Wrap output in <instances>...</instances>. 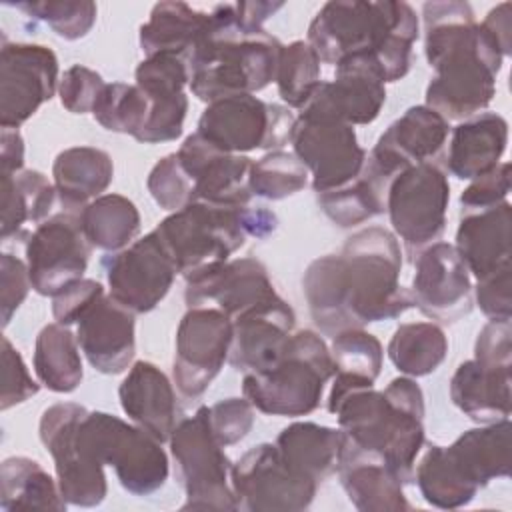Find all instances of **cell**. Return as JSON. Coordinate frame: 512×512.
Segmentation results:
<instances>
[{"instance_id":"cell-26","label":"cell","mask_w":512,"mask_h":512,"mask_svg":"<svg viewBox=\"0 0 512 512\" xmlns=\"http://www.w3.org/2000/svg\"><path fill=\"white\" fill-rule=\"evenodd\" d=\"M118 398L132 424L152 434L162 444L170 440L182 410L170 378L152 362L138 360L120 382Z\"/></svg>"},{"instance_id":"cell-33","label":"cell","mask_w":512,"mask_h":512,"mask_svg":"<svg viewBox=\"0 0 512 512\" xmlns=\"http://www.w3.org/2000/svg\"><path fill=\"white\" fill-rule=\"evenodd\" d=\"M344 434L316 422H292L276 436V448L298 474L322 482L338 468Z\"/></svg>"},{"instance_id":"cell-14","label":"cell","mask_w":512,"mask_h":512,"mask_svg":"<svg viewBox=\"0 0 512 512\" xmlns=\"http://www.w3.org/2000/svg\"><path fill=\"white\" fill-rule=\"evenodd\" d=\"M232 320L218 308L192 306L176 328L172 378L184 398H200L228 362Z\"/></svg>"},{"instance_id":"cell-39","label":"cell","mask_w":512,"mask_h":512,"mask_svg":"<svg viewBox=\"0 0 512 512\" xmlns=\"http://www.w3.org/2000/svg\"><path fill=\"white\" fill-rule=\"evenodd\" d=\"M388 184L368 162L350 184L316 194L320 210L340 228L358 226L378 214L386 212Z\"/></svg>"},{"instance_id":"cell-49","label":"cell","mask_w":512,"mask_h":512,"mask_svg":"<svg viewBox=\"0 0 512 512\" xmlns=\"http://www.w3.org/2000/svg\"><path fill=\"white\" fill-rule=\"evenodd\" d=\"M104 86L106 82L96 70L82 64H74L66 68L60 78V84H58L60 104L72 114H88L92 112Z\"/></svg>"},{"instance_id":"cell-58","label":"cell","mask_w":512,"mask_h":512,"mask_svg":"<svg viewBox=\"0 0 512 512\" xmlns=\"http://www.w3.org/2000/svg\"><path fill=\"white\" fill-rule=\"evenodd\" d=\"M284 6V2H238L236 4V14H238V22L244 30L254 32V30H262L264 22L274 16L280 8Z\"/></svg>"},{"instance_id":"cell-10","label":"cell","mask_w":512,"mask_h":512,"mask_svg":"<svg viewBox=\"0 0 512 512\" xmlns=\"http://www.w3.org/2000/svg\"><path fill=\"white\" fill-rule=\"evenodd\" d=\"M88 408L76 402L48 406L38 424L40 442L50 452L58 488L70 506L94 508L104 502L108 482L104 464L88 450L80 434V422Z\"/></svg>"},{"instance_id":"cell-27","label":"cell","mask_w":512,"mask_h":512,"mask_svg":"<svg viewBox=\"0 0 512 512\" xmlns=\"http://www.w3.org/2000/svg\"><path fill=\"white\" fill-rule=\"evenodd\" d=\"M512 206L508 200L484 210H460L454 248L470 276L482 280L510 266Z\"/></svg>"},{"instance_id":"cell-11","label":"cell","mask_w":512,"mask_h":512,"mask_svg":"<svg viewBox=\"0 0 512 512\" xmlns=\"http://www.w3.org/2000/svg\"><path fill=\"white\" fill-rule=\"evenodd\" d=\"M296 116L288 106L254 94H234L208 102L196 132L228 154L272 150L290 142Z\"/></svg>"},{"instance_id":"cell-35","label":"cell","mask_w":512,"mask_h":512,"mask_svg":"<svg viewBox=\"0 0 512 512\" xmlns=\"http://www.w3.org/2000/svg\"><path fill=\"white\" fill-rule=\"evenodd\" d=\"M0 506L16 510H66L58 480L28 456H10L0 466Z\"/></svg>"},{"instance_id":"cell-41","label":"cell","mask_w":512,"mask_h":512,"mask_svg":"<svg viewBox=\"0 0 512 512\" xmlns=\"http://www.w3.org/2000/svg\"><path fill=\"white\" fill-rule=\"evenodd\" d=\"M92 116L104 130L140 140L150 118V98L136 84L110 82L102 88Z\"/></svg>"},{"instance_id":"cell-32","label":"cell","mask_w":512,"mask_h":512,"mask_svg":"<svg viewBox=\"0 0 512 512\" xmlns=\"http://www.w3.org/2000/svg\"><path fill=\"white\" fill-rule=\"evenodd\" d=\"M114 178L110 154L94 146L62 150L52 164V182L66 212L78 214L86 204L102 196Z\"/></svg>"},{"instance_id":"cell-28","label":"cell","mask_w":512,"mask_h":512,"mask_svg":"<svg viewBox=\"0 0 512 512\" xmlns=\"http://www.w3.org/2000/svg\"><path fill=\"white\" fill-rule=\"evenodd\" d=\"M336 474L348 500L360 512H404L412 508L396 474L380 458L356 448L346 436Z\"/></svg>"},{"instance_id":"cell-29","label":"cell","mask_w":512,"mask_h":512,"mask_svg":"<svg viewBox=\"0 0 512 512\" xmlns=\"http://www.w3.org/2000/svg\"><path fill=\"white\" fill-rule=\"evenodd\" d=\"M510 418L462 432L444 454L454 472L476 492L496 478L510 476Z\"/></svg>"},{"instance_id":"cell-12","label":"cell","mask_w":512,"mask_h":512,"mask_svg":"<svg viewBox=\"0 0 512 512\" xmlns=\"http://www.w3.org/2000/svg\"><path fill=\"white\" fill-rule=\"evenodd\" d=\"M448 202V176L432 162L412 164L390 180L386 212L394 236L412 258L442 236Z\"/></svg>"},{"instance_id":"cell-2","label":"cell","mask_w":512,"mask_h":512,"mask_svg":"<svg viewBox=\"0 0 512 512\" xmlns=\"http://www.w3.org/2000/svg\"><path fill=\"white\" fill-rule=\"evenodd\" d=\"M424 54L434 68L426 106L446 120H466L488 108L504 54L474 18L468 2H426Z\"/></svg>"},{"instance_id":"cell-45","label":"cell","mask_w":512,"mask_h":512,"mask_svg":"<svg viewBox=\"0 0 512 512\" xmlns=\"http://www.w3.org/2000/svg\"><path fill=\"white\" fill-rule=\"evenodd\" d=\"M26 16L52 28L64 40L84 38L96 24L98 8L90 0H40L14 4Z\"/></svg>"},{"instance_id":"cell-16","label":"cell","mask_w":512,"mask_h":512,"mask_svg":"<svg viewBox=\"0 0 512 512\" xmlns=\"http://www.w3.org/2000/svg\"><path fill=\"white\" fill-rule=\"evenodd\" d=\"M108 294L134 314L154 310L170 292L178 274L156 232L102 258Z\"/></svg>"},{"instance_id":"cell-5","label":"cell","mask_w":512,"mask_h":512,"mask_svg":"<svg viewBox=\"0 0 512 512\" xmlns=\"http://www.w3.org/2000/svg\"><path fill=\"white\" fill-rule=\"evenodd\" d=\"M282 42L270 32L240 26L236 4H218L208 24L184 56L190 90L202 102L234 94H256L276 78Z\"/></svg>"},{"instance_id":"cell-36","label":"cell","mask_w":512,"mask_h":512,"mask_svg":"<svg viewBox=\"0 0 512 512\" xmlns=\"http://www.w3.org/2000/svg\"><path fill=\"white\" fill-rule=\"evenodd\" d=\"M54 182L38 170H20L2 176V240L18 238L26 224L50 218L56 200Z\"/></svg>"},{"instance_id":"cell-40","label":"cell","mask_w":512,"mask_h":512,"mask_svg":"<svg viewBox=\"0 0 512 512\" xmlns=\"http://www.w3.org/2000/svg\"><path fill=\"white\" fill-rule=\"evenodd\" d=\"M386 352L398 372L420 378L436 372L446 360L448 338L434 322H406L394 330Z\"/></svg>"},{"instance_id":"cell-23","label":"cell","mask_w":512,"mask_h":512,"mask_svg":"<svg viewBox=\"0 0 512 512\" xmlns=\"http://www.w3.org/2000/svg\"><path fill=\"white\" fill-rule=\"evenodd\" d=\"M450 124L426 104L410 106L378 138L366 162L390 182L412 164L430 162L446 144Z\"/></svg>"},{"instance_id":"cell-8","label":"cell","mask_w":512,"mask_h":512,"mask_svg":"<svg viewBox=\"0 0 512 512\" xmlns=\"http://www.w3.org/2000/svg\"><path fill=\"white\" fill-rule=\"evenodd\" d=\"M88 450L112 466L120 486L134 496H152L168 480V456L162 442L136 424L102 412L88 410L80 422Z\"/></svg>"},{"instance_id":"cell-20","label":"cell","mask_w":512,"mask_h":512,"mask_svg":"<svg viewBox=\"0 0 512 512\" xmlns=\"http://www.w3.org/2000/svg\"><path fill=\"white\" fill-rule=\"evenodd\" d=\"M412 304L430 320L452 324L472 310V278L454 244L432 242L414 258Z\"/></svg>"},{"instance_id":"cell-22","label":"cell","mask_w":512,"mask_h":512,"mask_svg":"<svg viewBox=\"0 0 512 512\" xmlns=\"http://www.w3.org/2000/svg\"><path fill=\"white\" fill-rule=\"evenodd\" d=\"M276 294L268 268L258 258L244 256L186 278L184 300L188 308L214 302L218 310L234 320Z\"/></svg>"},{"instance_id":"cell-51","label":"cell","mask_w":512,"mask_h":512,"mask_svg":"<svg viewBox=\"0 0 512 512\" xmlns=\"http://www.w3.org/2000/svg\"><path fill=\"white\" fill-rule=\"evenodd\" d=\"M510 192V164L500 162L492 170L470 180L460 194L462 210H484L506 200Z\"/></svg>"},{"instance_id":"cell-25","label":"cell","mask_w":512,"mask_h":512,"mask_svg":"<svg viewBox=\"0 0 512 512\" xmlns=\"http://www.w3.org/2000/svg\"><path fill=\"white\" fill-rule=\"evenodd\" d=\"M134 316L104 292L74 324L82 354L100 374L114 376L132 366L136 354Z\"/></svg>"},{"instance_id":"cell-34","label":"cell","mask_w":512,"mask_h":512,"mask_svg":"<svg viewBox=\"0 0 512 512\" xmlns=\"http://www.w3.org/2000/svg\"><path fill=\"white\" fill-rule=\"evenodd\" d=\"M208 24V12L196 10L186 2H158L150 18L140 26V48L146 56L174 54L184 58L198 42Z\"/></svg>"},{"instance_id":"cell-44","label":"cell","mask_w":512,"mask_h":512,"mask_svg":"<svg viewBox=\"0 0 512 512\" xmlns=\"http://www.w3.org/2000/svg\"><path fill=\"white\" fill-rule=\"evenodd\" d=\"M320 64V58L306 40H294L282 46L274 82L288 108L300 110L312 96L316 86L322 82Z\"/></svg>"},{"instance_id":"cell-19","label":"cell","mask_w":512,"mask_h":512,"mask_svg":"<svg viewBox=\"0 0 512 512\" xmlns=\"http://www.w3.org/2000/svg\"><path fill=\"white\" fill-rule=\"evenodd\" d=\"M334 78L320 82L300 116L326 118L350 126L370 124L386 102V82L372 54H354L334 66Z\"/></svg>"},{"instance_id":"cell-9","label":"cell","mask_w":512,"mask_h":512,"mask_svg":"<svg viewBox=\"0 0 512 512\" xmlns=\"http://www.w3.org/2000/svg\"><path fill=\"white\" fill-rule=\"evenodd\" d=\"M168 442L186 492L184 510H238L230 484L232 464L212 434L208 406L182 418Z\"/></svg>"},{"instance_id":"cell-53","label":"cell","mask_w":512,"mask_h":512,"mask_svg":"<svg viewBox=\"0 0 512 512\" xmlns=\"http://www.w3.org/2000/svg\"><path fill=\"white\" fill-rule=\"evenodd\" d=\"M474 360L484 366L512 368V324L510 320H488L474 344Z\"/></svg>"},{"instance_id":"cell-47","label":"cell","mask_w":512,"mask_h":512,"mask_svg":"<svg viewBox=\"0 0 512 512\" xmlns=\"http://www.w3.org/2000/svg\"><path fill=\"white\" fill-rule=\"evenodd\" d=\"M146 186L154 202L168 212H176L194 202L192 184L180 166L176 152L166 154L152 166Z\"/></svg>"},{"instance_id":"cell-1","label":"cell","mask_w":512,"mask_h":512,"mask_svg":"<svg viewBox=\"0 0 512 512\" xmlns=\"http://www.w3.org/2000/svg\"><path fill=\"white\" fill-rule=\"evenodd\" d=\"M402 250L394 232L368 226L354 232L340 254L312 260L302 276L308 312L326 336L394 320L414 308L400 284Z\"/></svg>"},{"instance_id":"cell-15","label":"cell","mask_w":512,"mask_h":512,"mask_svg":"<svg viewBox=\"0 0 512 512\" xmlns=\"http://www.w3.org/2000/svg\"><path fill=\"white\" fill-rule=\"evenodd\" d=\"M92 246L78 214L60 212L40 222L26 240V264L32 290L54 298L84 278Z\"/></svg>"},{"instance_id":"cell-17","label":"cell","mask_w":512,"mask_h":512,"mask_svg":"<svg viewBox=\"0 0 512 512\" xmlns=\"http://www.w3.org/2000/svg\"><path fill=\"white\" fill-rule=\"evenodd\" d=\"M290 144L308 168L316 194L350 184L366 162V150L358 144L354 126L336 120L298 114Z\"/></svg>"},{"instance_id":"cell-21","label":"cell","mask_w":512,"mask_h":512,"mask_svg":"<svg viewBox=\"0 0 512 512\" xmlns=\"http://www.w3.org/2000/svg\"><path fill=\"white\" fill-rule=\"evenodd\" d=\"M178 162L184 168L194 202L216 206H248L252 158L246 154H228L212 146L198 132L184 138L178 152Z\"/></svg>"},{"instance_id":"cell-50","label":"cell","mask_w":512,"mask_h":512,"mask_svg":"<svg viewBox=\"0 0 512 512\" xmlns=\"http://www.w3.org/2000/svg\"><path fill=\"white\" fill-rule=\"evenodd\" d=\"M40 382H36L22 358V354L12 346V342L2 336V396L0 410H8L16 404L26 402L36 396Z\"/></svg>"},{"instance_id":"cell-54","label":"cell","mask_w":512,"mask_h":512,"mask_svg":"<svg viewBox=\"0 0 512 512\" xmlns=\"http://www.w3.org/2000/svg\"><path fill=\"white\" fill-rule=\"evenodd\" d=\"M104 294V286L98 280L82 278L52 298V316L62 326H72Z\"/></svg>"},{"instance_id":"cell-4","label":"cell","mask_w":512,"mask_h":512,"mask_svg":"<svg viewBox=\"0 0 512 512\" xmlns=\"http://www.w3.org/2000/svg\"><path fill=\"white\" fill-rule=\"evenodd\" d=\"M418 34V16L408 2L338 0L316 12L306 42L320 62L332 66L354 54H372L388 84L410 72Z\"/></svg>"},{"instance_id":"cell-38","label":"cell","mask_w":512,"mask_h":512,"mask_svg":"<svg viewBox=\"0 0 512 512\" xmlns=\"http://www.w3.org/2000/svg\"><path fill=\"white\" fill-rule=\"evenodd\" d=\"M80 226L92 248L118 252L134 242L140 232V212L122 194H102L78 212Z\"/></svg>"},{"instance_id":"cell-7","label":"cell","mask_w":512,"mask_h":512,"mask_svg":"<svg viewBox=\"0 0 512 512\" xmlns=\"http://www.w3.org/2000/svg\"><path fill=\"white\" fill-rule=\"evenodd\" d=\"M334 374L336 366L324 338L314 330H298L274 366L244 374L242 396L270 416H306L320 406L324 386Z\"/></svg>"},{"instance_id":"cell-42","label":"cell","mask_w":512,"mask_h":512,"mask_svg":"<svg viewBox=\"0 0 512 512\" xmlns=\"http://www.w3.org/2000/svg\"><path fill=\"white\" fill-rule=\"evenodd\" d=\"M414 480L422 498L436 508L456 510L468 506L478 494L470 488L450 466L444 454V446L430 444L422 460L414 468Z\"/></svg>"},{"instance_id":"cell-43","label":"cell","mask_w":512,"mask_h":512,"mask_svg":"<svg viewBox=\"0 0 512 512\" xmlns=\"http://www.w3.org/2000/svg\"><path fill=\"white\" fill-rule=\"evenodd\" d=\"M310 172L294 152L270 150L250 168V192L264 200H284L308 186Z\"/></svg>"},{"instance_id":"cell-37","label":"cell","mask_w":512,"mask_h":512,"mask_svg":"<svg viewBox=\"0 0 512 512\" xmlns=\"http://www.w3.org/2000/svg\"><path fill=\"white\" fill-rule=\"evenodd\" d=\"M76 334L58 322L46 324L34 342V372L38 382L56 394L74 392L82 378V356Z\"/></svg>"},{"instance_id":"cell-18","label":"cell","mask_w":512,"mask_h":512,"mask_svg":"<svg viewBox=\"0 0 512 512\" xmlns=\"http://www.w3.org/2000/svg\"><path fill=\"white\" fill-rule=\"evenodd\" d=\"M58 58L42 44L2 40L0 128H20L58 90Z\"/></svg>"},{"instance_id":"cell-52","label":"cell","mask_w":512,"mask_h":512,"mask_svg":"<svg viewBox=\"0 0 512 512\" xmlns=\"http://www.w3.org/2000/svg\"><path fill=\"white\" fill-rule=\"evenodd\" d=\"M30 274L26 260L16 258L14 254H2L0 258V316L2 326L6 328L22 306L30 292Z\"/></svg>"},{"instance_id":"cell-56","label":"cell","mask_w":512,"mask_h":512,"mask_svg":"<svg viewBox=\"0 0 512 512\" xmlns=\"http://www.w3.org/2000/svg\"><path fill=\"white\" fill-rule=\"evenodd\" d=\"M490 38L498 44L504 58L512 54V4L502 2L494 6L486 18L480 22Z\"/></svg>"},{"instance_id":"cell-31","label":"cell","mask_w":512,"mask_h":512,"mask_svg":"<svg viewBox=\"0 0 512 512\" xmlns=\"http://www.w3.org/2000/svg\"><path fill=\"white\" fill-rule=\"evenodd\" d=\"M512 368H494L464 360L450 378V400L470 420L490 424L510 418Z\"/></svg>"},{"instance_id":"cell-46","label":"cell","mask_w":512,"mask_h":512,"mask_svg":"<svg viewBox=\"0 0 512 512\" xmlns=\"http://www.w3.org/2000/svg\"><path fill=\"white\" fill-rule=\"evenodd\" d=\"M330 354L336 372L374 380L382 372L384 350L380 340L364 328H348L332 336Z\"/></svg>"},{"instance_id":"cell-3","label":"cell","mask_w":512,"mask_h":512,"mask_svg":"<svg viewBox=\"0 0 512 512\" xmlns=\"http://www.w3.org/2000/svg\"><path fill=\"white\" fill-rule=\"evenodd\" d=\"M328 412L356 448L380 458L402 484L414 480L424 446V394L414 378L398 376L376 390L374 380L336 372Z\"/></svg>"},{"instance_id":"cell-30","label":"cell","mask_w":512,"mask_h":512,"mask_svg":"<svg viewBox=\"0 0 512 512\" xmlns=\"http://www.w3.org/2000/svg\"><path fill=\"white\" fill-rule=\"evenodd\" d=\"M508 144V122L496 112H480L452 128L446 166L458 180H474L500 164Z\"/></svg>"},{"instance_id":"cell-57","label":"cell","mask_w":512,"mask_h":512,"mask_svg":"<svg viewBox=\"0 0 512 512\" xmlns=\"http://www.w3.org/2000/svg\"><path fill=\"white\" fill-rule=\"evenodd\" d=\"M0 166L2 176L24 170V140L18 128L0 130Z\"/></svg>"},{"instance_id":"cell-48","label":"cell","mask_w":512,"mask_h":512,"mask_svg":"<svg viewBox=\"0 0 512 512\" xmlns=\"http://www.w3.org/2000/svg\"><path fill=\"white\" fill-rule=\"evenodd\" d=\"M254 406L244 396L224 398L208 406V422L220 446L228 448L248 436L254 426Z\"/></svg>"},{"instance_id":"cell-55","label":"cell","mask_w":512,"mask_h":512,"mask_svg":"<svg viewBox=\"0 0 512 512\" xmlns=\"http://www.w3.org/2000/svg\"><path fill=\"white\" fill-rule=\"evenodd\" d=\"M512 268H504L492 276L476 280L472 294L478 308L488 320H510L512 318V296H510Z\"/></svg>"},{"instance_id":"cell-6","label":"cell","mask_w":512,"mask_h":512,"mask_svg":"<svg viewBox=\"0 0 512 512\" xmlns=\"http://www.w3.org/2000/svg\"><path fill=\"white\" fill-rule=\"evenodd\" d=\"M276 228L278 218L266 208L190 202L160 220L154 232L186 280L230 260L248 236L262 240Z\"/></svg>"},{"instance_id":"cell-13","label":"cell","mask_w":512,"mask_h":512,"mask_svg":"<svg viewBox=\"0 0 512 512\" xmlns=\"http://www.w3.org/2000/svg\"><path fill=\"white\" fill-rule=\"evenodd\" d=\"M230 484L238 508L248 512H300L318 490V482L290 468L270 442L252 446L232 464Z\"/></svg>"},{"instance_id":"cell-24","label":"cell","mask_w":512,"mask_h":512,"mask_svg":"<svg viewBox=\"0 0 512 512\" xmlns=\"http://www.w3.org/2000/svg\"><path fill=\"white\" fill-rule=\"evenodd\" d=\"M296 314L278 294L232 320L228 364L244 374L274 366L294 334Z\"/></svg>"}]
</instances>
